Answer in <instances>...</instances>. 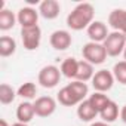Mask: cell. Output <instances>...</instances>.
I'll use <instances>...</instances> for the list:
<instances>
[{
    "label": "cell",
    "mask_w": 126,
    "mask_h": 126,
    "mask_svg": "<svg viewBox=\"0 0 126 126\" xmlns=\"http://www.w3.org/2000/svg\"><path fill=\"white\" fill-rule=\"evenodd\" d=\"M95 9L91 3H79L67 16V25L74 30L80 31L83 28H88L94 22Z\"/></svg>",
    "instance_id": "1"
},
{
    "label": "cell",
    "mask_w": 126,
    "mask_h": 126,
    "mask_svg": "<svg viewBox=\"0 0 126 126\" xmlns=\"http://www.w3.org/2000/svg\"><path fill=\"white\" fill-rule=\"evenodd\" d=\"M82 55L85 58V61H88L89 64L92 65H99L107 59V50L104 47L102 43H94V42H89L83 46L82 49Z\"/></svg>",
    "instance_id": "2"
},
{
    "label": "cell",
    "mask_w": 126,
    "mask_h": 126,
    "mask_svg": "<svg viewBox=\"0 0 126 126\" xmlns=\"http://www.w3.org/2000/svg\"><path fill=\"white\" fill-rule=\"evenodd\" d=\"M102 45L108 56H119L120 53H123L126 47V36L120 31H113L108 34V37L105 39Z\"/></svg>",
    "instance_id": "3"
},
{
    "label": "cell",
    "mask_w": 126,
    "mask_h": 126,
    "mask_svg": "<svg viewBox=\"0 0 126 126\" xmlns=\"http://www.w3.org/2000/svg\"><path fill=\"white\" fill-rule=\"evenodd\" d=\"M61 70L55 65H45L40 71H39V83L40 86L46 88V89H52L55 88L59 80H61Z\"/></svg>",
    "instance_id": "4"
},
{
    "label": "cell",
    "mask_w": 126,
    "mask_h": 126,
    "mask_svg": "<svg viewBox=\"0 0 126 126\" xmlns=\"http://www.w3.org/2000/svg\"><path fill=\"white\" fill-rule=\"evenodd\" d=\"M21 39L22 45L27 50H36L40 46L42 40V30L39 25L30 27V28H21Z\"/></svg>",
    "instance_id": "5"
},
{
    "label": "cell",
    "mask_w": 126,
    "mask_h": 126,
    "mask_svg": "<svg viewBox=\"0 0 126 126\" xmlns=\"http://www.w3.org/2000/svg\"><path fill=\"white\" fill-rule=\"evenodd\" d=\"M114 85V76L111 71L108 70H99L95 73L94 79H92V86L95 89V92H107L113 88Z\"/></svg>",
    "instance_id": "6"
},
{
    "label": "cell",
    "mask_w": 126,
    "mask_h": 126,
    "mask_svg": "<svg viewBox=\"0 0 126 126\" xmlns=\"http://www.w3.org/2000/svg\"><path fill=\"white\" fill-rule=\"evenodd\" d=\"M39 12L31 8V6H25V8H21L16 14V18H18V24L21 25V28H30V27H36L37 25V21H39Z\"/></svg>",
    "instance_id": "7"
},
{
    "label": "cell",
    "mask_w": 126,
    "mask_h": 126,
    "mask_svg": "<svg viewBox=\"0 0 126 126\" xmlns=\"http://www.w3.org/2000/svg\"><path fill=\"white\" fill-rule=\"evenodd\" d=\"M56 110V101L52 96H40L34 101V111L39 117H49Z\"/></svg>",
    "instance_id": "8"
},
{
    "label": "cell",
    "mask_w": 126,
    "mask_h": 126,
    "mask_svg": "<svg viewBox=\"0 0 126 126\" xmlns=\"http://www.w3.org/2000/svg\"><path fill=\"white\" fill-rule=\"evenodd\" d=\"M50 46L55 49V50H65L71 46L73 43V39H71V34L65 30H56L50 34Z\"/></svg>",
    "instance_id": "9"
},
{
    "label": "cell",
    "mask_w": 126,
    "mask_h": 126,
    "mask_svg": "<svg viewBox=\"0 0 126 126\" xmlns=\"http://www.w3.org/2000/svg\"><path fill=\"white\" fill-rule=\"evenodd\" d=\"M86 30H88V36H89L91 42H94V43H104L110 34L107 25L102 21H94Z\"/></svg>",
    "instance_id": "10"
},
{
    "label": "cell",
    "mask_w": 126,
    "mask_h": 126,
    "mask_svg": "<svg viewBox=\"0 0 126 126\" xmlns=\"http://www.w3.org/2000/svg\"><path fill=\"white\" fill-rule=\"evenodd\" d=\"M58 101H59V104L65 105V107H73V105H79L80 102H83V99L73 91V88L70 85L64 86L58 92Z\"/></svg>",
    "instance_id": "11"
},
{
    "label": "cell",
    "mask_w": 126,
    "mask_h": 126,
    "mask_svg": "<svg viewBox=\"0 0 126 126\" xmlns=\"http://www.w3.org/2000/svg\"><path fill=\"white\" fill-rule=\"evenodd\" d=\"M108 25L126 36V9H114L108 15Z\"/></svg>",
    "instance_id": "12"
},
{
    "label": "cell",
    "mask_w": 126,
    "mask_h": 126,
    "mask_svg": "<svg viewBox=\"0 0 126 126\" xmlns=\"http://www.w3.org/2000/svg\"><path fill=\"white\" fill-rule=\"evenodd\" d=\"M61 12V6L56 0H43L39 5V14L45 19H55Z\"/></svg>",
    "instance_id": "13"
},
{
    "label": "cell",
    "mask_w": 126,
    "mask_h": 126,
    "mask_svg": "<svg viewBox=\"0 0 126 126\" xmlns=\"http://www.w3.org/2000/svg\"><path fill=\"white\" fill-rule=\"evenodd\" d=\"M36 116L34 111V104H31L30 101H24L18 105L16 108V119L21 123H28L33 120V117Z\"/></svg>",
    "instance_id": "14"
},
{
    "label": "cell",
    "mask_w": 126,
    "mask_h": 126,
    "mask_svg": "<svg viewBox=\"0 0 126 126\" xmlns=\"http://www.w3.org/2000/svg\"><path fill=\"white\" fill-rule=\"evenodd\" d=\"M98 114H99V113H98V111L95 110V107L89 102V99H85V101L80 102L79 107H77V116H79V119H80L82 122H91V120H94Z\"/></svg>",
    "instance_id": "15"
},
{
    "label": "cell",
    "mask_w": 126,
    "mask_h": 126,
    "mask_svg": "<svg viewBox=\"0 0 126 126\" xmlns=\"http://www.w3.org/2000/svg\"><path fill=\"white\" fill-rule=\"evenodd\" d=\"M77 68H79V61L76 58H67L62 61L61 64V74L67 77V79H73L76 80V74H77Z\"/></svg>",
    "instance_id": "16"
},
{
    "label": "cell",
    "mask_w": 126,
    "mask_h": 126,
    "mask_svg": "<svg viewBox=\"0 0 126 126\" xmlns=\"http://www.w3.org/2000/svg\"><path fill=\"white\" fill-rule=\"evenodd\" d=\"M95 76V71H94V65L89 64L88 61H79V68H77V74H76V80L79 82H88V80H92Z\"/></svg>",
    "instance_id": "17"
},
{
    "label": "cell",
    "mask_w": 126,
    "mask_h": 126,
    "mask_svg": "<svg viewBox=\"0 0 126 126\" xmlns=\"http://www.w3.org/2000/svg\"><path fill=\"white\" fill-rule=\"evenodd\" d=\"M16 22H18V18L12 11H9V9L0 11V30L2 31H8V30L14 28Z\"/></svg>",
    "instance_id": "18"
},
{
    "label": "cell",
    "mask_w": 126,
    "mask_h": 126,
    "mask_svg": "<svg viewBox=\"0 0 126 126\" xmlns=\"http://www.w3.org/2000/svg\"><path fill=\"white\" fill-rule=\"evenodd\" d=\"M99 116H101L102 122H105V123L114 122V120L119 117V105H117L114 101H110V102L99 111Z\"/></svg>",
    "instance_id": "19"
},
{
    "label": "cell",
    "mask_w": 126,
    "mask_h": 126,
    "mask_svg": "<svg viewBox=\"0 0 126 126\" xmlns=\"http://www.w3.org/2000/svg\"><path fill=\"white\" fill-rule=\"evenodd\" d=\"M15 50H16V42L12 37H9V36L0 37V55L3 58L14 55Z\"/></svg>",
    "instance_id": "20"
},
{
    "label": "cell",
    "mask_w": 126,
    "mask_h": 126,
    "mask_svg": "<svg viewBox=\"0 0 126 126\" xmlns=\"http://www.w3.org/2000/svg\"><path fill=\"white\" fill-rule=\"evenodd\" d=\"M16 94H18L21 98L30 101V99H34V98H36V95H37V88H36L34 83L27 82V83H24V85H21V86L18 88Z\"/></svg>",
    "instance_id": "21"
},
{
    "label": "cell",
    "mask_w": 126,
    "mask_h": 126,
    "mask_svg": "<svg viewBox=\"0 0 126 126\" xmlns=\"http://www.w3.org/2000/svg\"><path fill=\"white\" fill-rule=\"evenodd\" d=\"M88 99H89V102L95 107V110H96L98 113H99V111H101V110H102L110 101H111V99H110L105 94H102V92H94Z\"/></svg>",
    "instance_id": "22"
},
{
    "label": "cell",
    "mask_w": 126,
    "mask_h": 126,
    "mask_svg": "<svg viewBox=\"0 0 126 126\" xmlns=\"http://www.w3.org/2000/svg\"><path fill=\"white\" fill-rule=\"evenodd\" d=\"M16 95L18 94L8 83H2V85H0V102H2V104L8 105V104L14 102V99H15Z\"/></svg>",
    "instance_id": "23"
},
{
    "label": "cell",
    "mask_w": 126,
    "mask_h": 126,
    "mask_svg": "<svg viewBox=\"0 0 126 126\" xmlns=\"http://www.w3.org/2000/svg\"><path fill=\"white\" fill-rule=\"evenodd\" d=\"M113 76L116 80H119V83L126 85V61H120L117 64H114Z\"/></svg>",
    "instance_id": "24"
},
{
    "label": "cell",
    "mask_w": 126,
    "mask_h": 126,
    "mask_svg": "<svg viewBox=\"0 0 126 126\" xmlns=\"http://www.w3.org/2000/svg\"><path fill=\"white\" fill-rule=\"evenodd\" d=\"M71 88H73V91L85 101V98H86V95H88V92H89V88H88V85L85 83V82H79V80H73L71 83H68Z\"/></svg>",
    "instance_id": "25"
},
{
    "label": "cell",
    "mask_w": 126,
    "mask_h": 126,
    "mask_svg": "<svg viewBox=\"0 0 126 126\" xmlns=\"http://www.w3.org/2000/svg\"><path fill=\"white\" fill-rule=\"evenodd\" d=\"M120 117H122V120L126 123V105L122 107V110H120Z\"/></svg>",
    "instance_id": "26"
},
{
    "label": "cell",
    "mask_w": 126,
    "mask_h": 126,
    "mask_svg": "<svg viewBox=\"0 0 126 126\" xmlns=\"http://www.w3.org/2000/svg\"><path fill=\"white\" fill-rule=\"evenodd\" d=\"M91 126H110V125L105 123V122H95V123H92Z\"/></svg>",
    "instance_id": "27"
},
{
    "label": "cell",
    "mask_w": 126,
    "mask_h": 126,
    "mask_svg": "<svg viewBox=\"0 0 126 126\" xmlns=\"http://www.w3.org/2000/svg\"><path fill=\"white\" fill-rule=\"evenodd\" d=\"M0 126H11V125H9L5 119H2V120H0Z\"/></svg>",
    "instance_id": "28"
},
{
    "label": "cell",
    "mask_w": 126,
    "mask_h": 126,
    "mask_svg": "<svg viewBox=\"0 0 126 126\" xmlns=\"http://www.w3.org/2000/svg\"><path fill=\"white\" fill-rule=\"evenodd\" d=\"M12 126H28L27 123H21V122H18V123H15V125H12Z\"/></svg>",
    "instance_id": "29"
},
{
    "label": "cell",
    "mask_w": 126,
    "mask_h": 126,
    "mask_svg": "<svg viewBox=\"0 0 126 126\" xmlns=\"http://www.w3.org/2000/svg\"><path fill=\"white\" fill-rule=\"evenodd\" d=\"M123 56H125V61H126V47H125V50H123Z\"/></svg>",
    "instance_id": "30"
}]
</instances>
